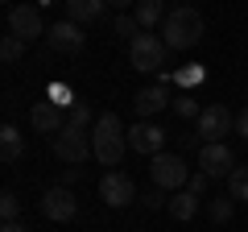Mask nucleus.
I'll return each mask as SVG.
<instances>
[{"mask_svg":"<svg viewBox=\"0 0 248 232\" xmlns=\"http://www.w3.org/2000/svg\"><path fill=\"white\" fill-rule=\"evenodd\" d=\"M166 54H170V46L157 33H141L128 46V63H133V71H157V66H166Z\"/></svg>","mask_w":248,"mask_h":232,"instance_id":"nucleus-6","label":"nucleus"},{"mask_svg":"<svg viewBox=\"0 0 248 232\" xmlns=\"http://www.w3.org/2000/svg\"><path fill=\"white\" fill-rule=\"evenodd\" d=\"M116 33H120L128 46H133L137 37H141V25H137V17H133V13H120V17H116Z\"/></svg>","mask_w":248,"mask_h":232,"instance_id":"nucleus-22","label":"nucleus"},{"mask_svg":"<svg viewBox=\"0 0 248 232\" xmlns=\"http://www.w3.org/2000/svg\"><path fill=\"white\" fill-rule=\"evenodd\" d=\"M207 187H211V179H207L203 170H199V174H190V187H186V191H190V195H203Z\"/></svg>","mask_w":248,"mask_h":232,"instance_id":"nucleus-26","label":"nucleus"},{"mask_svg":"<svg viewBox=\"0 0 248 232\" xmlns=\"http://www.w3.org/2000/svg\"><path fill=\"white\" fill-rule=\"evenodd\" d=\"M0 58H4V63H21V58H25V42L13 37V33H4V42H0Z\"/></svg>","mask_w":248,"mask_h":232,"instance_id":"nucleus-21","label":"nucleus"},{"mask_svg":"<svg viewBox=\"0 0 248 232\" xmlns=\"http://www.w3.org/2000/svg\"><path fill=\"white\" fill-rule=\"evenodd\" d=\"M236 133L248 137V108H244V112H236Z\"/></svg>","mask_w":248,"mask_h":232,"instance_id":"nucleus-28","label":"nucleus"},{"mask_svg":"<svg viewBox=\"0 0 248 232\" xmlns=\"http://www.w3.org/2000/svg\"><path fill=\"white\" fill-rule=\"evenodd\" d=\"M124 141H128V129L120 125L116 112H104L95 120V133H91V158L99 166H116L124 158Z\"/></svg>","mask_w":248,"mask_h":232,"instance_id":"nucleus-2","label":"nucleus"},{"mask_svg":"<svg viewBox=\"0 0 248 232\" xmlns=\"http://www.w3.org/2000/svg\"><path fill=\"white\" fill-rule=\"evenodd\" d=\"M66 125H79V129L87 125V104H75L71 112H66Z\"/></svg>","mask_w":248,"mask_h":232,"instance_id":"nucleus-25","label":"nucleus"},{"mask_svg":"<svg viewBox=\"0 0 248 232\" xmlns=\"http://www.w3.org/2000/svg\"><path fill=\"white\" fill-rule=\"evenodd\" d=\"M207 33L203 25V13L190 9V4H178V9H170L166 25H161V42L170 46V50H190V46H199Z\"/></svg>","mask_w":248,"mask_h":232,"instance_id":"nucleus-1","label":"nucleus"},{"mask_svg":"<svg viewBox=\"0 0 248 232\" xmlns=\"http://www.w3.org/2000/svg\"><path fill=\"white\" fill-rule=\"evenodd\" d=\"M149 174H153V187L157 191H182L186 182H190V166H186L178 153H157L153 166H149Z\"/></svg>","mask_w":248,"mask_h":232,"instance_id":"nucleus-5","label":"nucleus"},{"mask_svg":"<svg viewBox=\"0 0 248 232\" xmlns=\"http://www.w3.org/2000/svg\"><path fill=\"white\" fill-rule=\"evenodd\" d=\"M232 129H236V116H232L228 104H207L203 116L195 120V137L203 145H219L223 133H232Z\"/></svg>","mask_w":248,"mask_h":232,"instance_id":"nucleus-3","label":"nucleus"},{"mask_svg":"<svg viewBox=\"0 0 248 232\" xmlns=\"http://www.w3.org/2000/svg\"><path fill=\"white\" fill-rule=\"evenodd\" d=\"M166 104H170V96H166V87L157 83V87H141V91H137V99H133V112L141 116V120H149V116H157Z\"/></svg>","mask_w":248,"mask_h":232,"instance_id":"nucleus-14","label":"nucleus"},{"mask_svg":"<svg viewBox=\"0 0 248 232\" xmlns=\"http://www.w3.org/2000/svg\"><path fill=\"white\" fill-rule=\"evenodd\" d=\"M104 0H66V21H75V25H91V21L104 17Z\"/></svg>","mask_w":248,"mask_h":232,"instance_id":"nucleus-16","label":"nucleus"},{"mask_svg":"<svg viewBox=\"0 0 248 232\" xmlns=\"http://www.w3.org/2000/svg\"><path fill=\"white\" fill-rule=\"evenodd\" d=\"M0 232H29V228H25V224L17 220V224H0Z\"/></svg>","mask_w":248,"mask_h":232,"instance_id":"nucleus-29","label":"nucleus"},{"mask_svg":"<svg viewBox=\"0 0 248 232\" xmlns=\"http://www.w3.org/2000/svg\"><path fill=\"white\" fill-rule=\"evenodd\" d=\"M29 125H33L37 133H54V137H58L62 129H66V116H62L58 104H50V99H37V104L29 108Z\"/></svg>","mask_w":248,"mask_h":232,"instance_id":"nucleus-12","label":"nucleus"},{"mask_svg":"<svg viewBox=\"0 0 248 232\" xmlns=\"http://www.w3.org/2000/svg\"><path fill=\"white\" fill-rule=\"evenodd\" d=\"M83 42H87V33H83V25H75V21H58V25H50V46L58 54H79Z\"/></svg>","mask_w":248,"mask_h":232,"instance_id":"nucleus-13","label":"nucleus"},{"mask_svg":"<svg viewBox=\"0 0 248 232\" xmlns=\"http://www.w3.org/2000/svg\"><path fill=\"white\" fill-rule=\"evenodd\" d=\"M166 212L170 215H174V220H195V215H199V195H190V191H178V195L174 199H166Z\"/></svg>","mask_w":248,"mask_h":232,"instance_id":"nucleus-18","label":"nucleus"},{"mask_svg":"<svg viewBox=\"0 0 248 232\" xmlns=\"http://www.w3.org/2000/svg\"><path fill=\"white\" fill-rule=\"evenodd\" d=\"M228 199H244L248 203V166H236L228 174Z\"/></svg>","mask_w":248,"mask_h":232,"instance_id":"nucleus-19","label":"nucleus"},{"mask_svg":"<svg viewBox=\"0 0 248 232\" xmlns=\"http://www.w3.org/2000/svg\"><path fill=\"white\" fill-rule=\"evenodd\" d=\"M54 153H58V162H66V166H79V162L91 158V141H87V129L79 125H66L58 137H54Z\"/></svg>","mask_w":248,"mask_h":232,"instance_id":"nucleus-7","label":"nucleus"},{"mask_svg":"<svg viewBox=\"0 0 248 232\" xmlns=\"http://www.w3.org/2000/svg\"><path fill=\"white\" fill-rule=\"evenodd\" d=\"M75 212H79V203H75L71 187H50L42 195V215H46V220L66 224V220H75Z\"/></svg>","mask_w":248,"mask_h":232,"instance_id":"nucleus-11","label":"nucleus"},{"mask_svg":"<svg viewBox=\"0 0 248 232\" xmlns=\"http://www.w3.org/2000/svg\"><path fill=\"white\" fill-rule=\"evenodd\" d=\"M99 199H104L108 207H128L137 199V187L128 174H120V170H108L104 179H99Z\"/></svg>","mask_w":248,"mask_h":232,"instance_id":"nucleus-9","label":"nucleus"},{"mask_svg":"<svg viewBox=\"0 0 248 232\" xmlns=\"http://www.w3.org/2000/svg\"><path fill=\"white\" fill-rule=\"evenodd\" d=\"M174 112L182 116V120H199V116H203V108H199L195 96H178V99H174Z\"/></svg>","mask_w":248,"mask_h":232,"instance_id":"nucleus-24","label":"nucleus"},{"mask_svg":"<svg viewBox=\"0 0 248 232\" xmlns=\"http://www.w3.org/2000/svg\"><path fill=\"white\" fill-rule=\"evenodd\" d=\"M161 145H166V129L153 125V120H137V125L128 129V149H133V153L157 158V153H166Z\"/></svg>","mask_w":248,"mask_h":232,"instance_id":"nucleus-8","label":"nucleus"},{"mask_svg":"<svg viewBox=\"0 0 248 232\" xmlns=\"http://www.w3.org/2000/svg\"><path fill=\"white\" fill-rule=\"evenodd\" d=\"M133 17H137V25H141V29H157V25H166L170 9L161 4V0H141V4L133 9Z\"/></svg>","mask_w":248,"mask_h":232,"instance_id":"nucleus-17","label":"nucleus"},{"mask_svg":"<svg viewBox=\"0 0 248 232\" xmlns=\"http://www.w3.org/2000/svg\"><path fill=\"white\" fill-rule=\"evenodd\" d=\"M199 170H203L207 179H228L232 170H236V153L228 149V145H203V149H199Z\"/></svg>","mask_w":248,"mask_h":232,"instance_id":"nucleus-10","label":"nucleus"},{"mask_svg":"<svg viewBox=\"0 0 248 232\" xmlns=\"http://www.w3.org/2000/svg\"><path fill=\"white\" fill-rule=\"evenodd\" d=\"M0 220H4V224H17V220H21V199L13 195V191L0 195Z\"/></svg>","mask_w":248,"mask_h":232,"instance_id":"nucleus-23","label":"nucleus"},{"mask_svg":"<svg viewBox=\"0 0 248 232\" xmlns=\"http://www.w3.org/2000/svg\"><path fill=\"white\" fill-rule=\"evenodd\" d=\"M0 158H4V166H13V162L25 158V133H21L17 125L0 129Z\"/></svg>","mask_w":248,"mask_h":232,"instance_id":"nucleus-15","label":"nucleus"},{"mask_svg":"<svg viewBox=\"0 0 248 232\" xmlns=\"http://www.w3.org/2000/svg\"><path fill=\"white\" fill-rule=\"evenodd\" d=\"M232 212H236V199H211V203H207V215H211L215 224H228L232 220Z\"/></svg>","mask_w":248,"mask_h":232,"instance_id":"nucleus-20","label":"nucleus"},{"mask_svg":"<svg viewBox=\"0 0 248 232\" xmlns=\"http://www.w3.org/2000/svg\"><path fill=\"white\" fill-rule=\"evenodd\" d=\"M199 79H203V71H199V66H190V71L178 75V83H182V87H190V83H199Z\"/></svg>","mask_w":248,"mask_h":232,"instance_id":"nucleus-27","label":"nucleus"},{"mask_svg":"<svg viewBox=\"0 0 248 232\" xmlns=\"http://www.w3.org/2000/svg\"><path fill=\"white\" fill-rule=\"evenodd\" d=\"M4 25H9V33L13 37H21V42H37L42 33H50L46 29V21H42V9L37 4H13L9 13H4Z\"/></svg>","mask_w":248,"mask_h":232,"instance_id":"nucleus-4","label":"nucleus"}]
</instances>
